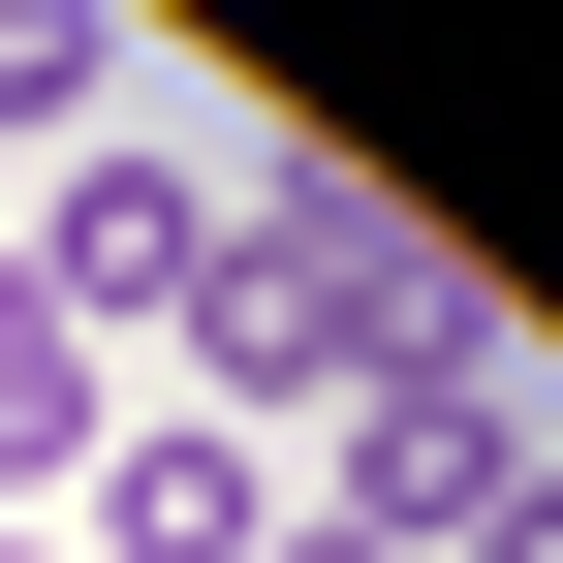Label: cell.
<instances>
[{
    "instance_id": "7a4b0ae2",
    "label": "cell",
    "mask_w": 563,
    "mask_h": 563,
    "mask_svg": "<svg viewBox=\"0 0 563 563\" xmlns=\"http://www.w3.org/2000/svg\"><path fill=\"white\" fill-rule=\"evenodd\" d=\"M532 501V376H501V313H439L376 407H344V563H470Z\"/></svg>"
},
{
    "instance_id": "8992f818",
    "label": "cell",
    "mask_w": 563,
    "mask_h": 563,
    "mask_svg": "<svg viewBox=\"0 0 563 563\" xmlns=\"http://www.w3.org/2000/svg\"><path fill=\"white\" fill-rule=\"evenodd\" d=\"M470 563H563V470H532V501H501V532H470Z\"/></svg>"
},
{
    "instance_id": "6da1fadb",
    "label": "cell",
    "mask_w": 563,
    "mask_h": 563,
    "mask_svg": "<svg viewBox=\"0 0 563 563\" xmlns=\"http://www.w3.org/2000/svg\"><path fill=\"white\" fill-rule=\"evenodd\" d=\"M439 313H470V282L407 251L376 188H282V220H220V313H188V376H220V439H251V407H376Z\"/></svg>"
},
{
    "instance_id": "3957f363",
    "label": "cell",
    "mask_w": 563,
    "mask_h": 563,
    "mask_svg": "<svg viewBox=\"0 0 563 563\" xmlns=\"http://www.w3.org/2000/svg\"><path fill=\"white\" fill-rule=\"evenodd\" d=\"M32 313H63V344H125V313H220V188L95 125V157H63V220H32Z\"/></svg>"
},
{
    "instance_id": "277c9868",
    "label": "cell",
    "mask_w": 563,
    "mask_h": 563,
    "mask_svg": "<svg viewBox=\"0 0 563 563\" xmlns=\"http://www.w3.org/2000/svg\"><path fill=\"white\" fill-rule=\"evenodd\" d=\"M63 563H282V470L220 439V407H157V439H95V532Z\"/></svg>"
},
{
    "instance_id": "52a82bcc",
    "label": "cell",
    "mask_w": 563,
    "mask_h": 563,
    "mask_svg": "<svg viewBox=\"0 0 563 563\" xmlns=\"http://www.w3.org/2000/svg\"><path fill=\"white\" fill-rule=\"evenodd\" d=\"M0 563H63V501H0Z\"/></svg>"
},
{
    "instance_id": "5b68a950",
    "label": "cell",
    "mask_w": 563,
    "mask_h": 563,
    "mask_svg": "<svg viewBox=\"0 0 563 563\" xmlns=\"http://www.w3.org/2000/svg\"><path fill=\"white\" fill-rule=\"evenodd\" d=\"M95 439H125V407H95V344H63V313H32V251H0V501H63Z\"/></svg>"
},
{
    "instance_id": "ba28073f",
    "label": "cell",
    "mask_w": 563,
    "mask_h": 563,
    "mask_svg": "<svg viewBox=\"0 0 563 563\" xmlns=\"http://www.w3.org/2000/svg\"><path fill=\"white\" fill-rule=\"evenodd\" d=\"M282 563H344V532H282Z\"/></svg>"
}]
</instances>
